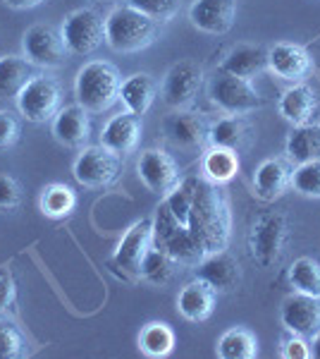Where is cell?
Segmentation results:
<instances>
[{
	"instance_id": "cell-1",
	"label": "cell",
	"mask_w": 320,
	"mask_h": 359,
	"mask_svg": "<svg viewBox=\"0 0 320 359\" xmlns=\"http://www.w3.org/2000/svg\"><path fill=\"white\" fill-rule=\"evenodd\" d=\"M187 228L203 254L223 252L230 245V230H232L230 206H227L223 194L218 192V187H215V182H211V180L206 177L196 180Z\"/></svg>"
},
{
	"instance_id": "cell-2",
	"label": "cell",
	"mask_w": 320,
	"mask_h": 359,
	"mask_svg": "<svg viewBox=\"0 0 320 359\" xmlns=\"http://www.w3.org/2000/svg\"><path fill=\"white\" fill-rule=\"evenodd\" d=\"M122 77L118 67L106 60H91L77 72L74 96L77 103L89 113L110 111L120 101Z\"/></svg>"
},
{
	"instance_id": "cell-3",
	"label": "cell",
	"mask_w": 320,
	"mask_h": 359,
	"mask_svg": "<svg viewBox=\"0 0 320 359\" xmlns=\"http://www.w3.org/2000/svg\"><path fill=\"white\" fill-rule=\"evenodd\" d=\"M158 25L139 10L122 5L106 17V43L118 53H139L155 41Z\"/></svg>"
},
{
	"instance_id": "cell-4",
	"label": "cell",
	"mask_w": 320,
	"mask_h": 359,
	"mask_svg": "<svg viewBox=\"0 0 320 359\" xmlns=\"http://www.w3.org/2000/svg\"><path fill=\"white\" fill-rule=\"evenodd\" d=\"M153 245L165 249L177 264H194L196 266L203 257H206V254L201 252V247L194 242L189 228L172 216L170 206H167L165 201H160V206L155 208Z\"/></svg>"
},
{
	"instance_id": "cell-5",
	"label": "cell",
	"mask_w": 320,
	"mask_h": 359,
	"mask_svg": "<svg viewBox=\"0 0 320 359\" xmlns=\"http://www.w3.org/2000/svg\"><path fill=\"white\" fill-rule=\"evenodd\" d=\"M287 218L280 211H270L256 218L249 233V252L260 269H272L284 254L287 245Z\"/></svg>"
},
{
	"instance_id": "cell-6",
	"label": "cell",
	"mask_w": 320,
	"mask_h": 359,
	"mask_svg": "<svg viewBox=\"0 0 320 359\" xmlns=\"http://www.w3.org/2000/svg\"><path fill=\"white\" fill-rule=\"evenodd\" d=\"M151 247H153V221L144 218V221L134 223L127 230V235L122 237L113 259L108 262L110 271L120 276L122 280H141V266Z\"/></svg>"
},
{
	"instance_id": "cell-7",
	"label": "cell",
	"mask_w": 320,
	"mask_h": 359,
	"mask_svg": "<svg viewBox=\"0 0 320 359\" xmlns=\"http://www.w3.org/2000/svg\"><path fill=\"white\" fill-rule=\"evenodd\" d=\"M62 39L67 43V50L74 55H91L106 41V20L96 10L81 8L67 15L62 25Z\"/></svg>"
},
{
	"instance_id": "cell-8",
	"label": "cell",
	"mask_w": 320,
	"mask_h": 359,
	"mask_svg": "<svg viewBox=\"0 0 320 359\" xmlns=\"http://www.w3.org/2000/svg\"><path fill=\"white\" fill-rule=\"evenodd\" d=\"M208 94H211V101L215 106L230 115H246L263 106V98L249 79L235 77V74L227 72H220L213 79L211 86H208Z\"/></svg>"
},
{
	"instance_id": "cell-9",
	"label": "cell",
	"mask_w": 320,
	"mask_h": 359,
	"mask_svg": "<svg viewBox=\"0 0 320 359\" xmlns=\"http://www.w3.org/2000/svg\"><path fill=\"white\" fill-rule=\"evenodd\" d=\"M22 50L32 65L53 69L65 65L67 60V43L62 39V32H57L50 25H34L22 36Z\"/></svg>"
},
{
	"instance_id": "cell-10",
	"label": "cell",
	"mask_w": 320,
	"mask_h": 359,
	"mask_svg": "<svg viewBox=\"0 0 320 359\" xmlns=\"http://www.w3.org/2000/svg\"><path fill=\"white\" fill-rule=\"evenodd\" d=\"M17 108L29 123H48L60 111V84L53 77L36 74L17 96Z\"/></svg>"
},
{
	"instance_id": "cell-11",
	"label": "cell",
	"mask_w": 320,
	"mask_h": 359,
	"mask_svg": "<svg viewBox=\"0 0 320 359\" xmlns=\"http://www.w3.org/2000/svg\"><path fill=\"white\" fill-rule=\"evenodd\" d=\"M72 175L79 184L91 189L108 187L120 175V156L108 147H86L74 161Z\"/></svg>"
},
{
	"instance_id": "cell-12",
	"label": "cell",
	"mask_w": 320,
	"mask_h": 359,
	"mask_svg": "<svg viewBox=\"0 0 320 359\" xmlns=\"http://www.w3.org/2000/svg\"><path fill=\"white\" fill-rule=\"evenodd\" d=\"M203 86V69L191 60H179L167 69L162 79V101L170 108H187L196 101Z\"/></svg>"
},
{
	"instance_id": "cell-13",
	"label": "cell",
	"mask_w": 320,
	"mask_h": 359,
	"mask_svg": "<svg viewBox=\"0 0 320 359\" xmlns=\"http://www.w3.org/2000/svg\"><path fill=\"white\" fill-rule=\"evenodd\" d=\"M139 180L158 196H167L177 187L179 180V165L170 154H165L162 149H146L139 156L137 163Z\"/></svg>"
},
{
	"instance_id": "cell-14",
	"label": "cell",
	"mask_w": 320,
	"mask_h": 359,
	"mask_svg": "<svg viewBox=\"0 0 320 359\" xmlns=\"http://www.w3.org/2000/svg\"><path fill=\"white\" fill-rule=\"evenodd\" d=\"M162 135L167 137V142H172L174 147L187 149H201L208 142L211 135V125L203 118L201 113H191V111H177L172 115H167L165 123H162Z\"/></svg>"
},
{
	"instance_id": "cell-15",
	"label": "cell",
	"mask_w": 320,
	"mask_h": 359,
	"mask_svg": "<svg viewBox=\"0 0 320 359\" xmlns=\"http://www.w3.org/2000/svg\"><path fill=\"white\" fill-rule=\"evenodd\" d=\"M282 326L294 335H313L320 328V297L292 292L280 306Z\"/></svg>"
},
{
	"instance_id": "cell-16",
	"label": "cell",
	"mask_w": 320,
	"mask_h": 359,
	"mask_svg": "<svg viewBox=\"0 0 320 359\" xmlns=\"http://www.w3.org/2000/svg\"><path fill=\"white\" fill-rule=\"evenodd\" d=\"M196 278L213 287L215 292H232L239 287L242 283V266L232 257L230 252H213L206 254L199 264H196Z\"/></svg>"
},
{
	"instance_id": "cell-17",
	"label": "cell",
	"mask_w": 320,
	"mask_h": 359,
	"mask_svg": "<svg viewBox=\"0 0 320 359\" xmlns=\"http://www.w3.org/2000/svg\"><path fill=\"white\" fill-rule=\"evenodd\" d=\"M189 20L199 32L223 36L235 27L237 0H194L189 10Z\"/></svg>"
},
{
	"instance_id": "cell-18",
	"label": "cell",
	"mask_w": 320,
	"mask_h": 359,
	"mask_svg": "<svg viewBox=\"0 0 320 359\" xmlns=\"http://www.w3.org/2000/svg\"><path fill=\"white\" fill-rule=\"evenodd\" d=\"M267 69L277 74L284 82H304L313 69V60L304 46L296 43H275L267 50Z\"/></svg>"
},
{
	"instance_id": "cell-19",
	"label": "cell",
	"mask_w": 320,
	"mask_h": 359,
	"mask_svg": "<svg viewBox=\"0 0 320 359\" xmlns=\"http://www.w3.org/2000/svg\"><path fill=\"white\" fill-rule=\"evenodd\" d=\"M141 132H144L141 115H134L127 111L108 120V125L103 127L101 144L118 156H130L141 144Z\"/></svg>"
},
{
	"instance_id": "cell-20",
	"label": "cell",
	"mask_w": 320,
	"mask_h": 359,
	"mask_svg": "<svg viewBox=\"0 0 320 359\" xmlns=\"http://www.w3.org/2000/svg\"><path fill=\"white\" fill-rule=\"evenodd\" d=\"M292 172L294 168L289 165L287 158H267L258 168L253 175V189L258 199L275 201L292 187Z\"/></svg>"
},
{
	"instance_id": "cell-21",
	"label": "cell",
	"mask_w": 320,
	"mask_h": 359,
	"mask_svg": "<svg viewBox=\"0 0 320 359\" xmlns=\"http://www.w3.org/2000/svg\"><path fill=\"white\" fill-rule=\"evenodd\" d=\"M53 137L62 147L69 149H81L91 137V120L89 111L79 106H67L60 108L53 118Z\"/></svg>"
},
{
	"instance_id": "cell-22",
	"label": "cell",
	"mask_w": 320,
	"mask_h": 359,
	"mask_svg": "<svg viewBox=\"0 0 320 359\" xmlns=\"http://www.w3.org/2000/svg\"><path fill=\"white\" fill-rule=\"evenodd\" d=\"M215 297L218 292L213 290L208 283H203L201 278L187 283L177 294V311L191 323H201L206 318H211L215 309Z\"/></svg>"
},
{
	"instance_id": "cell-23",
	"label": "cell",
	"mask_w": 320,
	"mask_h": 359,
	"mask_svg": "<svg viewBox=\"0 0 320 359\" xmlns=\"http://www.w3.org/2000/svg\"><path fill=\"white\" fill-rule=\"evenodd\" d=\"M251 139H253V127L244 115H227V118H220L218 123L211 125V135H208V142H211L213 147L230 149V151H235V154L249 149Z\"/></svg>"
},
{
	"instance_id": "cell-24",
	"label": "cell",
	"mask_w": 320,
	"mask_h": 359,
	"mask_svg": "<svg viewBox=\"0 0 320 359\" xmlns=\"http://www.w3.org/2000/svg\"><path fill=\"white\" fill-rule=\"evenodd\" d=\"M267 69V50L256 43H239L225 55L220 72L235 74L242 79H253L256 74Z\"/></svg>"
},
{
	"instance_id": "cell-25",
	"label": "cell",
	"mask_w": 320,
	"mask_h": 359,
	"mask_svg": "<svg viewBox=\"0 0 320 359\" xmlns=\"http://www.w3.org/2000/svg\"><path fill=\"white\" fill-rule=\"evenodd\" d=\"M155 94H158V84H155V79L146 72H137L122 82L120 101L125 103V108L130 113L144 115V113L151 111V106H153Z\"/></svg>"
},
{
	"instance_id": "cell-26",
	"label": "cell",
	"mask_w": 320,
	"mask_h": 359,
	"mask_svg": "<svg viewBox=\"0 0 320 359\" xmlns=\"http://www.w3.org/2000/svg\"><path fill=\"white\" fill-rule=\"evenodd\" d=\"M316 94H313V89L308 84H294L289 86L287 91L282 94L280 98V115L287 123H292L294 127L296 125H304V123H311L313 113H316Z\"/></svg>"
},
{
	"instance_id": "cell-27",
	"label": "cell",
	"mask_w": 320,
	"mask_h": 359,
	"mask_svg": "<svg viewBox=\"0 0 320 359\" xmlns=\"http://www.w3.org/2000/svg\"><path fill=\"white\" fill-rule=\"evenodd\" d=\"M36 65L20 55L0 57V98H17L20 91L36 77Z\"/></svg>"
},
{
	"instance_id": "cell-28",
	"label": "cell",
	"mask_w": 320,
	"mask_h": 359,
	"mask_svg": "<svg viewBox=\"0 0 320 359\" xmlns=\"http://www.w3.org/2000/svg\"><path fill=\"white\" fill-rule=\"evenodd\" d=\"M287 158L292 163L320 161V123L296 125L287 139Z\"/></svg>"
},
{
	"instance_id": "cell-29",
	"label": "cell",
	"mask_w": 320,
	"mask_h": 359,
	"mask_svg": "<svg viewBox=\"0 0 320 359\" xmlns=\"http://www.w3.org/2000/svg\"><path fill=\"white\" fill-rule=\"evenodd\" d=\"M258 355V340L246 328H230L218 340L220 359H253Z\"/></svg>"
},
{
	"instance_id": "cell-30",
	"label": "cell",
	"mask_w": 320,
	"mask_h": 359,
	"mask_svg": "<svg viewBox=\"0 0 320 359\" xmlns=\"http://www.w3.org/2000/svg\"><path fill=\"white\" fill-rule=\"evenodd\" d=\"M139 350L146 357H167L174 350V331L162 321H151L139 333Z\"/></svg>"
},
{
	"instance_id": "cell-31",
	"label": "cell",
	"mask_w": 320,
	"mask_h": 359,
	"mask_svg": "<svg viewBox=\"0 0 320 359\" xmlns=\"http://www.w3.org/2000/svg\"><path fill=\"white\" fill-rule=\"evenodd\" d=\"M203 172H206V180H211L215 184L230 182L239 172V156L230 151V149L213 147L203 158Z\"/></svg>"
},
{
	"instance_id": "cell-32",
	"label": "cell",
	"mask_w": 320,
	"mask_h": 359,
	"mask_svg": "<svg viewBox=\"0 0 320 359\" xmlns=\"http://www.w3.org/2000/svg\"><path fill=\"white\" fill-rule=\"evenodd\" d=\"M41 213L48 218H65L77 206V194L67 184H48L39 199Z\"/></svg>"
},
{
	"instance_id": "cell-33",
	"label": "cell",
	"mask_w": 320,
	"mask_h": 359,
	"mask_svg": "<svg viewBox=\"0 0 320 359\" xmlns=\"http://www.w3.org/2000/svg\"><path fill=\"white\" fill-rule=\"evenodd\" d=\"M174 271H177V262L160 247H151L146 259H144V266H141V278L153 285H165V283L172 280Z\"/></svg>"
},
{
	"instance_id": "cell-34",
	"label": "cell",
	"mask_w": 320,
	"mask_h": 359,
	"mask_svg": "<svg viewBox=\"0 0 320 359\" xmlns=\"http://www.w3.org/2000/svg\"><path fill=\"white\" fill-rule=\"evenodd\" d=\"M289 283L296 292L320 297V264L311 257H301L289 266Z\"/></svg>"
},
{
	"instance_id": "cell-35",
	"label": "cell",
	"mask_w": 320,
	"mask_h": 359,
	"mask_svg": "<svg viewBox=\"0 0 320 359\" xmlns=\"http://www.w3.org/2000/svg\"><path fill=\"white\" fill-rule=\"evenodd\" d=\"M292 187L301 196L320 199V161H308V163L296 165L292 172Z\"/></svg>"
},
{
	"instance_id": "cell-36",
	"label": "cell",
	"mask_w": 320,
	"mask_h": 359,
	"mask_svg": "<svg viewBox=\"0 0 320 359\" xmlns=\"http://www.w3.org/2000/svg\"><path fill=\"white\" fill-rule=\"evenodd\" d=\"M125 3L155 22H170L179 13L182 0H125Z\"/></svg>"
},
{
	"instance_id": "cell-37",
	"label": "cell",
	"mask_w": 320,
	"mask_h": 359,
	"mask_svg": "<svg viewBox=\"0 0 320 359\" xmlns=\"http://www.w3.org/2000/svg\"><path fill=\"white\" fill-rule=\"evenodd\" d=\"M25 355V338L13 323L0 321V359H17Z\"/></svg>"
},
{
	"instance_id": "cell-38",
	"label": "cell",
	"mask_w": 320,
	"mask_h": 359,
	"mask_svg": "<svg viewBox=\"0 0 320 359\" xmlns=\"http://www.w3.org/2000/svg\"><path fill=\"white\" fill-rule=\"evenodd\" d=\"M20 201L22 192L17 180L10 175H0V211H13V208L20 206Z\"/></svg>"
},
{
	"instance_id": "cell-39",
	"label": "cell",
	"mask_w": 320,
	"mask_h": 359,
	"mask_svg": "<svg viewBox=\"0 0 320 359\" xmlns=\"http://www.w3.org/2000/svg\"><path fill=\"white\" fill-rule=\"evenodd\" d=\"M20 137V123L10 111H0V149L13 147Z\"/></svg>"
},
{
	"instance_id": "cell-40",
	"label": "cell",
	"mask_w": 320,
	"mask_h": 359,
	"mask_svg": "<svg viewBox=\"0 0 320 359\" xmlns=\"http://www.w3.org/2000/svg\"><path fill=\"white\" fill-rule=\"evenodd\" d=\"M282 357L284 359H308L311 357V345L304 340V335H294L289 340H284L282 345Z\"/></svg>"
},
{
	"instance_id": "cell-41",
	"label": "cell",
	"mask_w": 320,
	"mask_h": 359,
	"mask_svg": "<svg viewBox=\"0 0 320 359\" xmlns=\"http://www.w3.org/2000/svg\"><path fill=\"white\" fill-rule=\"evenodd\" d=\"M17 299V287L10 276H0V311L10 309Z\"/></svg>"
},
{
	"instance_id": "cell-42",
	"label": "cell",
	"mask_w": 320,
	"mask_h": 359,
	"mask_svg": "<svg viewBox=\"0 0 320 359\" xmlns=\"http://www.w3.org/2000/svg\"><path fill=\"white\" fill-rule=\"evenodd\" d=\"M46 0H5V5L13 10H34L39 5H43Z\"/></svg>"
},
{
	"instance_id": "cell-43",
	"label": "cell",
	"mask_w": 320,
	"mask_h": 359,
	"mask_svg": "<svg viewBox=\"0 0 320 359\" xmlns=\"http://www.w3.org/2000/svg\"><path fill=\"white\" fill-rule=\"evenodd\" d=\"M311 343H308V345H311V357H316V359H320V328H318V331L316 333H313L311 335Z\"/></svg>"
},
{
	"instance_id": "cell-44",
	"label": "cell",
	"mask_w": 320,
	"mask_h": 359,
	"mask_svg": "<svg viewBox=\"0 0 320 359\" xmlns=\"http://www.w3.org/2000/svg\"><path fill=\"white\" fill-rule=\"evenodd\" d=\"M94 3H108V0H94Z\"/></svg>"
}]
</instances>
